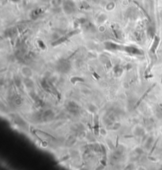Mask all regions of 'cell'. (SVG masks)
<instances>
[{
    "mask_svg": "<svg viewBox=\"0 0 162 170\" xmlns=\"http://www.w3.org/2000/svg\"><path fill=\"white\" fill-rule=\"evenodd\" d=\"M62 9L64 14L70 15L74 14L77 10L76 3L73 0H64L62 6Z\"/></svg>",
    "mask_w": 162,
    "mask_h": 170,
    "instance_id": "obj_1",
    "label": "cell"
},
{
    "mask_svg": "<svg viewBox=\"0 0 162 170\" xmlns=\"http://www.w3.org/2000/svg\"><path fill=\"white\" fill-rule=\"evenodd\" d=\"M159 44H160V37L158 36H155L153 37V44L151 45V48H150V52H152V53H155Z\"/></svg>",
    "mask_w": 162,
    "mask_h": 170,
    "instance_id": "obj_2",
    "label": "cell"
},
{
    "mask_svg": "<svg viewBox=\"0 0 162 170\" xmlns=\"http://www.w3.org/2000/svg\"><path fill=\"white\" fill-rule=\"evenodd\" d=\"M21 74L24 78H31L32 76V70L30 67L27 66H24L21 68Z\"/></svg>",
    "mask_w": 162,
    "mask_h": 170,
    "instance_id": "obj_3",
    "label": "cell"
},
{
    "mask_svg": "<svg viewBox=\"0 0 162 170\" xmlns=\"http://www.w3.org/2000/svg\"><path fill=\"white\" fill-rule=\"evenodd\" d=\"M107 20H108V16H107V14H105L104 13H100V14L98 15V16L97 17L96 22L100 25H103Z\"/></svg>",
    "mask_w": 162,
    "mask_h": 170,
    "instance_id": "obj_4",
    "label": "cell"
},
{
    "mask_svg": "<svg viewBox=\"0 0 162 170\" xmlns=\"http://www.w3.org/2000/svg\"><path fill=\"white\" fill-rule=\"evenodd\" d=\"M113 72H114V74L115 75L116 77H119L120 75L123 74V69L120 66L116 65V66H115L114 69H113Z\"/></svg>",
    "mask_w": 162,
    "mask_h": 170,
    "instance_id": "obj_5",
    "label": "cell"
},
{
    "mask_svg": "<svg viewBox=\"0 0 162 170\" xmlns=\"http://www.w3.org/2000/svg\"><path fill=\"white\" fill-rule=\"evenodd\" d=\"M63 2L64 0H51V4L55 8H57V7L63 6Z\"/></svg>",
    "mask_w": 162,
    "mask_h": 170,
    "instance_id": "obj_6",
    "label": "cell"
},
{
    "mask_svg": "<svg viewBox=\"0 0 162 170\" xmlns=\"http://www.w3.org/2000/svg\"><path fill=\"white\" fill-rule=\"evenodd\" d=\"M115 8V3L114 2H109L105 6V10L107 11H112Z\"/></svg>",
    "mask_w": 162,
    "mask_h": 170,
    "instance_id": "obj_7",
    "label": "cell"
},
{
    "mask_svg": "<svg viewBox=\"0 0 162 170\" xmlns=\"http://www.w3.org/2000/svg\"><path fill=\"white\" fill-rule=\"evenodd\" d=\"M40 14H42V10H41V9H36V10L32 11L31 16H32V17L33 18V19H35V18H36L37 17H38Z\"/></svg>",
    "mask_w": 162,
    "mask_h": 170,
    "instance_id": "obj_8",
    "label": "cell"
},
{
    "mask_svg": "<svg viewBox=\"0 0 162 170\" xmlns=\"http://www.w3.org/2000/svg\"><path fill=\"white\" fill-rule=\"evenodd\" d=\"M146 32H147V36L150 38H152V37H154V33H155V30H154V28L153 26H149L147 28V30H146Z\"/></svg>",
    "mask_w": 162,
    "mask_h": 170,
    "instance_id": "obj_9",
    "label": "cell"
},
{
    "mask_svg": "<svg viewBox=\"0 0 162 170\" xmlns=\"http://www.w3.org/2000/svg\"><path fill=\"white\" fill-rule=\"evenodd\" d=\"M37 44H38V45H39V47L41 48V49H45V48H46V46H45V44H44V42H43L42 40H37Z\"/></svg>",
    "mask_w": 162,
    "mask_h": 170,
    "instance_id": "obj_10",
    "label": "cell"
},
{
    "mask_svg": "<svg viewBox=\"0 0 162 170\" xmlns=\"http://www.w3.org/2000/svg\"><path fill=\"white\" fill-rule=\"evenodd\" d=\"M105 27L103 25H99V27H98V30H99V32H100V33H103V32H104L105 31Z\"/></svg>",
    "mask_w": 162,
    "mask_h": 170,
    "instance_id": "obj_11",
    "label": "cell"
},
{
    "mask_svg": "<svg viewBox=\"0 0 162 170\" xmlns=\"http://www.w3.org/2000/svg\"><path fill=\"white\" fill-rule=\"evenodd\" d=\"M13 3H18L21 2V0H10Z\"/></svg>",
    "mask_w": 162,
    "mask_h": 170,
    "instance_id": "obj_12",
    "label": "cell"
}]
</instances>
